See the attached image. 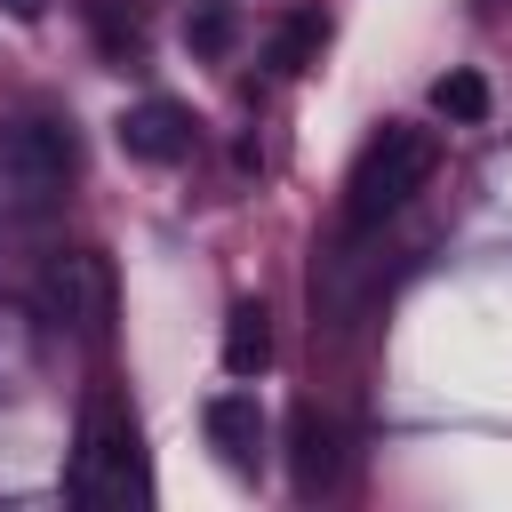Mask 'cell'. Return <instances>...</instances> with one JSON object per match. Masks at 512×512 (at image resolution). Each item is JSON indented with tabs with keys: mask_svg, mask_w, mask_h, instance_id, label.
<instances>
[{
	"mask_svg": "<svg viewBox=\"0 0 512 512\" xmlns=\"http://www.w3.org/2000/svg\"><path fill=\"white\" fill-rule=\"evenodd\" d=\"M0 8H8L16 24H32V16H48V0H0Z\"/></svg>",
	"mask_w": 512,
	"mask_h": 512,
	"instance_id": "obj_12",
	"label": "cell"
},
{
	"mask_svg": "<svg viewBox=\"0 0 512 512\" xmlns=\"http://www.w3.org/2000/svg\"><path fill=\"white\" fill-rule=\"evenodd\" d=\"M200 424H208V440L224 448V464H256V448H264V408H256V392H216V400L200 408Z\"/></svg>",
	"mask_w": 512,
	"mask_h": 512,
	"instance_id": "obj_6",
	"label": "cell"
},
{
	"mask_svg": "<svg viewBox=\"0 0 512 512\" xmlns=\"http://www.w3.org/2000/svg\"><path fill=\"white\" fill-rule=\"evenodd\" d=\"M312 56H320V16H288L280 40H272V64H280V72H304Z\"/></svg>",
	"mask_w": 512,
	"mask_h": 512,
	"instance_id": "obj_10",
	"label": "cell"
},
{
	"mask_svg": "<svg viewBox=\"0 0 512 512\" xmlns=\"http://www.w3.org/2000/svg\"><path fill=\"white\" fill-rule=\"evenodd\" d=\"M64 488L80 504H128L144 496V456H136V424L112 392H88L80 400V432H72V472Z\"/></svg>",
	"mask_w": 512,
	"mask_h": 512,
	"instance_id": "obj_3",
	"label": "cell"
},
{
	"mask_svg": "<svg viewBox=\"0 0 512 512\" xmlns=\"http://www.w3.org/2000/svg\"><path fill=\"white\" fill-rule=\"evenodd\" d=\"M264 360H272V320H264V304H232V320H224V368H232V376H264Z\"/></svg>",
	"mask_w": 512,
	"mask_h": 512,
	"instance_id": "obj_7",
	"label": "cell"
},
{
	"mask_svg": "<svg viewBox=\"0 0 512 512\" xmlns=\"http://www.w3.org/2000/svg\"><path fill=\"white\" fill-rule=\"evenodd\" d=\"M424 176H432V136L408 128V120H384V128L360 144L352 176H344V224H352V232H376L384 216H400V208L424 192Z\"/></svg>",
	"mask_w": 512,
	"mask_h": 512,
	"instance_id": "obj_1",
	"label": "cell"
},
{
	"mask_svg": "<svg viewBox=\"0 0 512 512\" xmlns=\"http://www.w3.org/2000/svg\"><path fill=\"white\" fill-rule=\"evenodd\" d=\"M224 40H232V16H224L216 0L184 16V48H192V56H224Z\"/></svg>",
	"mask_w": 512,
	"mask_h": 512,
	"instance_id": "obj_11",
	"label": "cell"
},
{
	"mask_svg": "<svg viewBox=\"0 0 512 512\" xmlns=\"http://www.w3.org/2000/svg\"><path fill=\"white\" fill-rule=\"evenodd\" d=\"M336 480V432L312 416V408H296V488L312 496V488H328Z\"/></svg>",
	"mask_w": 512,
	"mask_h": 512,
	"instance_id": "obj_8",
	"label": "cell"
},
{
	"mask_svg": "<svg viewBox=\"0 0 512 512\" xmlns=\"http://www.w3.org/2000/svg\"><path fill=\"white\" fill-rule=\"evenodd\" d=\"M112 312H120V288H112V264L96 248H56L40 264V320L72 344H104L112 336Z\"/></svg>",
	"mask_w": 512,
	"mask_h": 512,
	"instance_id": "obj_4",
	"label": "cell"
},
{
	"mask_svg": "<svg viewBox=\"0 0 512 512\" xmlns=\"http://www.w3.org/2000/svg\"><path fill=\"white\" fill-rule=\"evenodd\" d=\"M432 112L480 128V120H488V80H480V72H440V80H432Z\"/></svg>",
	"mask_w": 512,
	"mask_h": 512,
	"instance_id": "obj_9",
	"label": "cell"
},
{
	"mask_svg": "<svg viewBox=\"0 0 512 512\" xmlns=\"http://www.w3.org/2000/svg\"><path fill=\"white\" fill-rule=\"evenodd\" d=\"M72 128L64 120H0V224H32L72 184Z\"/></svg>",
	"mask_w": 512,
	"mask_h": 512,
	"instance_id": "obj_2",
	"label": "cell"
},
{
	"mask_svg": "<svg viewBox=\"0 0 512 512\" xmlns=\"http://www.w3.org/2000/svg\"><path fill=\"white\" fill-rule=\"evenodd\" d=\"M112 136H120V152H128V160H152V168H168V160H184V152H192V120H184V104H168V96L128 104Z\"/></svg>",
	"mask_w": 512,
	"mask_h": 512,
	"instance_id": "obj_5",
	"label": "cell"
}]
</instances>
